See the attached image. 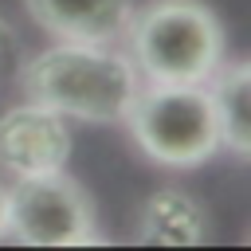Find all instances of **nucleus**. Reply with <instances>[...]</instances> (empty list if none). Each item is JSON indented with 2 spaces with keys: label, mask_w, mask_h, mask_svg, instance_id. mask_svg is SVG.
I'll return each mask as SVG.
<instances>
[{
  "label": "nucleus",
  "mask_w": 251,
  "mask_h": 251,
  "mask_svg": "<svg viewBox=\"0 0 251 251\" xmlns=\"http://www.w3.org/2000/svg\"><path fill=\"white\" fill-rule=\"evenodd\" d=\"M24 90L31 102L51 106L63 118L122 122L137 94V75L133 63L106 43L63 39L24 67Z\"/></svg>",
  "instance_id": "1"
},
{
  "label": "nucleus",
  "mask_w": 251,
  "mask_h": 251,
  "mask_svg": "<svg viewBox=\"0 0 251 251\" xmlns=\"http://www.w3.org/2000/svg\"><path fill=\"white\" fill-rule=\"evenodd\" d=\"M126 31L149 82H208L224 63L220 24L196 0H157L137 20H129Z\"/></svg>",
  "instance_id": "2"
},
{
  "label": "nucleus",
  "mask_w": 251,
  "mask_h": 251,
  "mask_svg": "<svg viewBox=\"0 0 251 251\" xmlns=\"http://www.w3.org/2000/svg\"><path fill=\"white\" fill-rule=\"evenodd\" d=\"M126 122L137 145L153 161L173 169L200 165L220 149V122L212 110L208 82H188V86L149 82L145 90L133 94Z\"/></svg>",
  "instance_id": "3"
},
{
  "label": "nucleus",
  "mask_w": 251,
  "mask_h": 251,
  "mask_svg": "<svg viewBox=\"0 0 251 251\" xmlns=\"http://www.w3.org/2000/svg\"><path fill=\"white\" fill-rule=\"evenodd\" d=\"M8 235L27 247H86L98 239L82 188L63 173L20 176L8 192Z\"/></svg>",
  "instance_id": "4"
},
{
  "label": "nucleus",
  "mask_w": 251,
  "mask_h": 251,
  "mask_svg": "<svg viewBox=\"0 0 251 251\" xmlns=\"http://www.w3.org/2000/svg\"><path fill=\"white\" fill-rule=\"evenodd\" d=\"M71 153V133L59 110L27 102L0 118V165L16 176L63 173Z\"/></svg>",
  "instance_id": "5"
},
{
  "label": "nucleus",
  "mask_w": 251,
  "mask_h": 251,
  "mask_svg": "<svg viewBox=\"0 0 251 251\" xmlns=\"http://www.w3.org/2000/svg\"><path fill=\"white\" fill-rule=\"evenodd\" d=\"M27 12L39 27L71 43H114L133 20L129 0H27Z\"/></svg>",
  "instance_id": "6"
},
{
  "label": "nucleus",
  "mask_w": 251,
  "mask_h": 251,
  "mask_svg": "<svg viewBox=\"0 0 251 251\" xmlns=\"http://www.w3.org/2000/svg\"><path fill=\"white\" fill-rule=\"evenodd\" d=\"M208 239V220L204 208L180 192V188H165L145 204L141 216V243H157V247H200Z\"/></svg>",
  "instance_id": "7"
},
{
  "label": "nucleus",
  "mask_w": 251,
  "mask_h": 251,
  "mask_svg": "<svg viewBox=\"0 0 251 251\" xmlns=\"http://www.w3.org/2000/svg\"><path fill=\"white\" fill-rule=\"evenodd\" d=\"M208 94H212V110L220 122V145H227L235 157L251 153V110H247V94H251V71L247 63H231L208 78Z\"/></svg>",
  "instance_id": "8"
},
{
  "label": "nucleus",
  "mask_w": 251,
  "mask_h": 251,
  "mask_svg": "<svg viewBox=\"0 0 251 251\" xmlns=\"http://www.w3.org/2000/svg\"><path fill=\"white\" fill-rule=\"evenodd\" d=\"M8 235V188L0 184V239Z\"/></svg>",
  "instance_id": "9"
},
{
  "label": "nucleus",
  "mask_w": 251,
  "mask_h": 251,
  "mask_svg": "<svg viewBox=\"0 0 251 251\" xmlns=\"http://www.w3.org/2000/svg\"><path fill=\"white\" fill-rule=\"evenodd\" d=\"M8 51H12V31H8V24L0 20V67H4V59H8Z\"/></svg>",
  "instance_id": "10"
}]
</instances>
